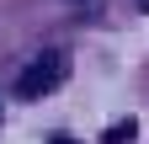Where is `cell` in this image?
I'll list each match as a JSON object with an SVG mask.
<instances>
[{
    "instance_id": "2",
    "label": "cell",
    "mask_w": 149,
    "mask_h": 144,
    "mask_svg": "<svg viewBox=\"0 0 149 144\" xmlns=\"http://www.w3.org/2000/svg\"><path fill=\"white\" fill-rule=\"evenodd\" d=\"M133 134H139V123L128 117V123H117V128H107V134H101V144H128Z\"/></svg>"
},
{
    "instance_id": "1",
    "label": "cell",
    "mask_w": 149,
    "mask_h": 144,
    "mask_svg": "<svg viewBox=\"0 0 149 144\" xmlns=\"http://www.w3.org/2000/svg\"><path fill=\"white\" fill-rule=\"evenodd\" d=\"M69 75V59L59 48H48V53H37V59L16 75V96L22 101H37V96H48V91H59V80Z\"/></svg>"
},
{
    "instance_id": "3",
    "label": "cell",
    "mask_w": 149,
    "mask_h": 144,
    "mask_svg": "<svg viewBox=\"0 0 149 144\" xmlns=\"http://www.w3.org/2000/svg\"><path fill=\"white\" fill-rule=\"evenodd\" d=\"M48 144H74V139H69V134H53V139H48Z\"/></svg>"
}]
</instances>
